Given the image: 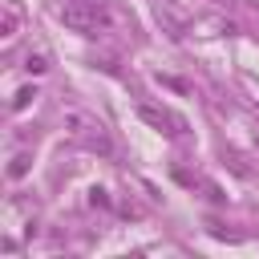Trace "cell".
Returning a JSON list of instances; mask_svg holds the SVG:
<instances>
[{"mask_svg": "<svg viewBox=\"0 0 259 259\" xmlns=\"http://www.w3.org/2000/svg\"><path fill=\"white\" fill-rule=\"evenodd\" d=\"M45 69H49L45 57H28V73H45Z\"/></svg>", "mask_w": 259, "mask_h": 259, "instance_id": "6", "label": "cell"}, {"mask_svg": "<svg viewBox=\"0 0 259 259\" xmlns=\"http://www.w3.org/2000/svg\"><path fill=\"white\" fill-rule=\"evenodd\" d=\"M28 162H32L28 154H16L12 166H8V178H24V174H28Z\"/></svg>", "mask_w": 259, "mask_h": 259, "instance_id": "4", "label": "cell"}, {"mask_svg": "<svg viewBox=\"0 0 259 259\" xmlns=\"http://www.w3.org/2000/svg\"><path fill=\"white\" fill-rule=\"evenodd\" d=\"M16 24H20V16H16V8L8 4V8H4V16H0V36H12V32H16Z\"/></svg>", "mask_w": 259, "mask_h": 259, "instance_id": "3", "label": "cell"}, {"mask_svg": "<svg viewBox=\"0 0 259 259\" xmlns=\"http://www.w3.org/2000/svg\"><path fill=\"white\" fill-rule=\"evenodd\" d=\"M93 4H109V0H93Z\"/></svg>", "mask_w": 259, "mask_h": 259, "instance_id": "7", "label": "cell"}, {"mask_svg": "<svg viewBox=\"0 0 259 259\" xmlns=\"http://www.w3.org/2000/svg\"><path fill=\"white\" fill-rule=\"evenodd\" d=\"M138 117L150 125V130H158V134H182V121L170 113V109H162V105H150V101H138Z\"/></svg>", "mask_w": 259, "mask_h": 259, "instance_id": "2", "label": "cell"}, {"mask_svg": "<svg viewBox=\"0 0 259 259\" xmlns=\"http://www.w3.org/2000/svg\"><path fill=\"white\" fill-rule=\"evenodd\" d=\"M32 97H36V89H20V93L12 97V109H24V105H28Z\"/></svg>", "mask_w": 259, "mask_h": 259, "instance_id": "5", "label": "cell"}, {"mask_svg": "<svg viewBox=\"0 0 259 259\" xmlns=\"http://www.w3.org/2000/svg\"><path fill=\"white\" fill-rule=\"evenodd\" d=\"M61 20H65V28L81 32V36H101V32L109 28V4L65 0V4H61Z\"/></svg>", "mask_w": 259, "mask_h": 259, "instance_id": "1", "label": "cell"}]
</instances>
